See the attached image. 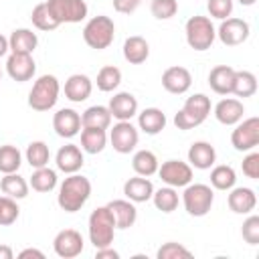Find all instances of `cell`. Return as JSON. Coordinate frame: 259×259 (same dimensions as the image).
<instances>
[{
  "label": "cell",
  "instance_id": "cell-34",
  "mask_svg": "<svg viewBox=\"0 0 259 259\" xmlns=\"http://www.w3.org/2000/svg\"><path fill=\"white\" fill-rule=\"evenodd\" d=\"M231 93L237 97H253L257 93V77L251 71H235Z\"/></svg>",
  "mask_w": 259,
  "mask_h": 259
},
{
  "label": "cell",
  "instance_id": "cell-44",
  "mask_svg": "<svg viewBox=\"0 0 259 259\" xmlns=\"http://www.w3.org/2000/svg\"><path fill=\"white\" fill-rule=\"evenodd\" d=\"M241 235L245 239V243L249 245H259V217L257 214H249L241 227Z\"/></svg>",
  "mask_w": 259,
  "mask_h": 259
},
{
  "label": "cell",
  "instance_id": "cell-19",
  "mask_svg": "<svg viewBox=\"0 0 259 259\" xmlns=\"http://www.w3.org/2000/svg\"><path fill=\"white\" fill-rule=\"evenodd\" d=\"M229 208L237 214H249L257 206V194L249 186H233L229 192Z\"/></svg>",
  "mask_w": 259,
  "mask_h": 259
},
{
  "label": "cell",
  "instance_id": "cell-16",
  "mask_svg": "<svg viewBox=\"0 0 259 259\" xmlns=\"http://www.w3.org/2000/svg\"><path fill=\"white\" fill-rule=\"evenodd\" d=\"M192 85V75L186 67H180V65H174V67H168L164 73H162V87L172 93V95H182L190 89Z\"/></svg>",
  "mask_w": 259,
  "mask_h": 259
},
{
  "label": "cell",
  "instance_id": "cell-13",
  "mask_svg": "<svg viewBox=\"0 0 259 259\" xmlns=\"http://www.w3.org/2000/svg\"><path fill=\"white\" fill-rule=\"evenodd\" d=\"M83 245H85V241H83L81 233L75 229H63L53 239V249L61 259H73V257L81 255Z\"/></svg>",
  "mask_w": 259,
  "mask_h": 259
},
{
  "label": "cell",
  "instance_id": "cell-31",
  "mask_svg": "<svg viewBox=\"0 0 259 259\" xmlns=\"http://www.w3.org/2000/svg\"><path fill=\"white\" fill-rule=\"evenodd\" d=\"M28 182L18 174V172H10V174H4V178L0 180V190L10 196V198H26L28 196Z\"/></svg>",
  "mask_w": 259,
  "mask_h": 259
},
{
  "label": "cell",
  "instance_id": "cell-43",
  "mask_svg": "<svg viewBox=\"0 0 259 259\" xmlns=\"http://www.w3.org/2000/svg\"><path fill=\"white\" fill-rule=\"evenodd\" d=\"M150 12L158 20H168L178 12V0H152Z\"/></svg>",
  "mask_w": 259,
  "mask_h": 259
},
{
  "label": "cell",
  "instance_id": "cell-8",
  "mask_svg": "<svg viewBox=\"0 0 259 259\" xmlns=\"http://www.w3.org/2000/svg\"><path fill=\"white\" fill-rule=\"evenodd\" d=\"M45 4L59 24H77L85 20L89 12L85 0H47Z\"/></svg>",
  "mask_w": 259,
  "mask_h": 259
},
{
  "label": "cell",
  "instance_id": "cell-2",
  "mask_svg": "<svg viewBox=\"0 0 259 259\" xmlns=\"http://www.w3.org/2000/svg\"><path fill=\"white\" fill-rule=\"evenodd\" d=\"M210 107H212L210 105V99L204 93H194V95H190L184 101L182 109L174 115V125L178 130H182V132L192 130V127H198L208 117Z\"/></svg>",
  "mask_w": 259,
  "mask_h": 259
},
{
  "label": "cell",
  "instance_id": "cell-20",
  "mask_svg": "<svg viewBox=\"0 0 259 259\" xmlns=\"http://www.w3.org/2000/svg\"><path fill=\"white\" fill-rule=\"evenodd\" d=\"M243 113H245V105L241 99H235V97H225L214 105V117L223 125L239 123L243 119Z\"/></svg>",
  "mask_w": 259,
  "mask_h": 259
},
{
  "label": "cell",
  "instance_id": "cell-39",
  "mask_svg": "<svg viewBox=\"0 0 259 259\" xmlns=\"http://www.w3.org/2000/svg\"><path fill=\"white\" fill-rule=\"evenodd\" d=\"M95 83H97V89L99 91L109 93V91H113V89L119 87V83H121V71L117 67H113V65H105V67L99 69Z\"/></svg>",
  "mask_w": 259,
  "mask_h": 259
},
{
  "label": "cell",
  "instance_id": "cell-50",
  "mask_svg": "<svg viewBox=\"0 0 259 259\" xmlns=\"http://www.w3.org/2000/svg\"><path fill=\"white\" fill-rule=\"evenodd\" d=\"M14 257V251L10 245H0V259H12Z\"/></svg>",
  "mask_w": 259,
  "mask_h": 259
},
{
  "label": "cell",
  "instance_id": "cell-41",
  "mask_svg": "<svg viewBox=\"0 0 259 259\" xmlns=\"http://www.w3.org/2000/svg\"><path fill=\"white\" fill-rule=\"evenodd\" d=\"M158 259H190L192 257V251L186 249L182 243H176V241H168L164 243L158 253H156Z\"/></svg>",
  "mask_w": 259,
  "mask_h": 259
},
{
  "label": "cell",
  "instance_id": "cell-15",
  "mask_svg": "<svg viewBox=\"0 0 259 259\" xmlns=\"http://www.w3.org/2000/svg\"><path fill=\"white\" fill-rule=\"evenodd\" d=\"M81 115L71 107H63L53 115V130L59 138L71 140L81 132Z\"/></svg>",
  "mask_w": 259,
  "mask_h": 259
},
{
  "label": "cell",
  "instance_id": "cell-3",
  "mask_svg": "<svg viewBox=\"0 0 259 259\" xmlns=\"http://www.w3.org/2000/svg\"><path fill=\"white\" fill-rule=\"evenodd\" d=\"M87 233H89V241L93 243L95 249L99 247H107L113 243L115 237V221L111 210L105 206H97L87 221Z\"/></svg>",
  "mask_w": 259,
  "mask_h": 259
},
{
  "label": "cell",
  "instance_id": "cell-51",
  "mask_svg": "<svg viewBox=\"0 0 259 259\" xmlns=\"http://www.w3.org/2000/svg\"><path fill=\"white\" fill-rule=\"evenodd\" d=\"M8 51H10L8 38H6L4 34H0V59H2V57H6V55H8Z\"/></svg>",
  "mask_w": 259,
  "mask_h": 259
},
{
  "label": "cell",
  "instance_id": "cell-35",
  "mask_svg": "<svg viewBox=\"0 0 259 259\" xmlns=\"http://www.w3.org/2000/svg\"><path fill=\"white\" fill-rule=\"evenodd\" d=\"M237 182V172L233 170V166L227 164H219L210 170V186L217 190H231Z\"/></svg>",
  "mask_w": 259,
  "mask_h": 259
},
{
  "label": "cell",
  "instance_id": "cell-37",
  "mask_svg": "<svg viewBox=\"0 0 259 259\" xmlns=\"http://www.w3.org/2000/svg\"><path fill=\"white\" fill-rule=\"evenodd\" d=\"M152 202H154V206H156L158 210H162V212L168 214V212L176 210V206H178V192H176V188H172V186H162V188L154 190Z\"/></svg>",
  "mask_w": 259,
  "mask_h": 259
},
{
  "label": "cell",
  "instance_id": "cell-1",
  "mask_svg": "<svg viewBox=\"0 0 259 259\" xmlns=\"http://www.w3.org/2000/svg\"><path fill=\"white\" fill-rule=\"evenodd\" d=\"M91 196V180L83 174H69L61 186H59V194H57V204L65 210V212H77L85 206V202Z\"/></svg>",
  "mask_w": 259,
  "mask_h": 259
},
{
  "label": "cell",
  "instance_id": "cell-46",
  "mask_svg": "<svg viewBox=\"0 0 259 259\" xmlns=\"http://www.w3.org/2000/svg\"><path fill=\"white\" fill-rule=\"evenodd\" d=\"M241 168H243V174H245L247 178L257 180V178H259V152L249 150V154L243 158Z\"/></svg>",
  "mask_w": 259,
  "mask_h": 259
},
{
  "label": "cell",
  "instance_id": "cell-52",
  "mask_svg": "<svg viewBox=\"0 0 259 259\" xmlns=\"http://www.w3.org/2000/svg\"><path fill=\"white\" fill-rule=\"evenodd\" d=\"M237 2H239L241 6H253V4L257 2V0H237Z\"/></svg>",
  "mask_w": 259,
  "mask_h": 259
},
{
  "label": "cell",
  "instance_id": "cell-30",
  "mask_svg": "<svg viewBox=\"0 0 259 259\" xmlns=\"http://www.w3.org/2000/svg\"><path fill=\"white\" fill-rule=\"evenodd\" d=\"M81 125L83 127H101L107 130L111 125V113L105 105H91L81 113Z\"/></svg>",
  "mask_w": 259,
  "mask_h": 259
},
{
  "label": "cell",
  "instance_id": "cell-45",
  "mask_svg": "<svg viewBox=\"0 0 259 259\" xmlns=\"http://www.w3.org/2000/svg\"><path fill=\"white\" fill-rule=\"evenodd\" d=\"M233 6H235V0H208L206 2L208 14L212 18H219V20L229 18L233 14Z\"/></svg>",
  "mask_w": 259,
  "mask_h": 259
},
{
  "label": "cell",
  "instance_id": "cell-53",
  "mask_svg": "<svg viewBox=\"0 0 259 259\" xmlns=\"http://www.w3.org/2000/svg\"><path fill=\"white\" fill-rule=\"evenodd\" d=\"M0 79H2V71H0Z\"/></svg>",
  "mask_w": 259,
  "mask_h": 259
},
{
  "label": "cell",
  "instance_id": "cell-17",
  "mask_svg": "<svg viewBox=\"0 0 259 259\" xmlns=\"http://www.w3.org/2000/svg\"><path fill=\"white\" fill-rule=\"evenodd\" d=\"M107 109L117 121H132V117L138 115V99L130 91H119L109 99Z\"/></svg>",
  "mask_w": 259,
  "mask_h": 259
},
{
  "label": "cell",
  "instance_id": "cell-32",
  "mask_svg": "<svg viewBox=\"0 0 259 259\" xmlns=\"http://www.w3.org/2000/svg\"><path fill=\"white\" fill-rule=\"evenodd\" d=\"M158 166H160V162H158L156 154L150 152V150H138L134 154V158H132V168H134V172L138 176L150 178L152 174L158 172Z\"/></svg>",
  "mask_w": 259,
  "mask_h": 259
},
{
  "label": "cell",
  "instance_id": "cell-29",
  "mask_svg": "<svg viewBox=\"0 0 259 259\" xmlns=\"http://www.w3.org/2000/svg\"><path fill=\"white\" fill-rule=\"evenodd\" d=\"M107 146V130L83 127L81 130V150L87 154H99Z\"/></svg>",
  "mask_w": 259,
  "mask_h": 259
},
{
  "label": "cell",
  "instance_id": "cell-7",
  "mask_svg": "<svg viewBox=\"0 0 259 259\" xmlns=\"http://www.w3.org/2000/svg\"><path fill=\"white\" fill-rule=\"evenodd\" d=\"M214 202V192L208 184H186L184 192H182V204L184 210L190 217H204L208 214V210L212 208Z\"/></svg>",
  "mask_w": 259,
  "mask_h": 259
},
{
  "label": "cell",
  "instance_id": "cell-49",
  "mask_svg": "<svg viewBox=\"0 0 259 259\" xmlns=\"http://www.w3.org/2000/svg\"><path fill=\"white\" fill-rule=\"evenodd\" d=\"M28 257L45 259V253H42V251H38V249H32V247H28V249H22V251L18 253V259H28Z\"/></svg>",
  "mask_w": 259,
  "mask_h": 259
},
{
  "label": "cell",
  "instance_id": "cell-38",
  "mask_svg": "<svg viewBox=\"0 0 259 259\" xmlns=\"http://www.w3.org/2000/svg\"><path fill=\"white\" fill-rule=\"evenodd\" d=\"M20 164H22V154L16 146H12V144L0 146V172L2 174L18 172Z\"/></svg>",
  "mask_w": 259,
  "mask_h": 259
},
{
  "label": "cell",
  "instance_id": "cell-36",
  "mask_svg": "<svg viewBox=\"0 0 259 259\" xmlns=\"http://www.w3.org/2000/svg\"><path fill=\"white\" fill-rule=\"evenodd\" d=\"M24 158H26V162L30 164V168H42V166H49V160H51L49 146H47L42 140H34V142H30V144L26 146Z\"/></svg>",
  "mask_w": 259,
  "mask_h": 259
},
{
  "label": "cell",
  "instance_id": "cell-47",
  "mask_svg": "<svg viewBox=\"0 0 259 259\" xmlns=\"http://www.w3.org/2000/svg\"><path fill=\"white\" fill-rule=\"evenodd\" d=\"M140 4H142V0H113V8L119 14H132L138 10Z\"/></svg>",
  "mask_w": 259,
  "mask_h": 259
},
{
  "label": "cell",
  "instance_id": "cell-25",
  "mask_svg": "<svg viewBox=\"0 0 259 259\" xmlns=\"http://www.w3.org/2000/svg\"><path fill=\"white\" fill-rule=\"evenodd\" d=\"M123 59L130 63V65H142L146 63V59L150 57V45L144 36L140 34H134V36H127L125 42H123Z\"/></svg>",
  "mask_w": 259,
  "mask_h": 259
},
{
  "label": "cell",
  "instance_id": "cell-28",
  "mask_svg": "<svg viewBox=\"0 0 259 259\" xmlns=\"http://www.w3.org/2000/svg\"><path fill=\"white\" fill-rule=\"evenodd\" d=\"M8 45H10V53L32 55L34 49H36V45H38V36L30 28H16L8 36Z\"/></svg>",
  "mask_w": 259,
  "mask_h": 259
},
{
  "label": "cell",
  "instance_id": "cell-4",
  "mask_svg": "<svg viewBox=\"0 0 259 259\" xmlns=\"http://www.w3.org/2000/svg\"><path fill=\"white\" fill-rule=\"evenodd\" d=\"M61 93L59 79L55 75H40L28 93V105L34 111H49L57 105Z\"/></svg>",
  "mask_w": 259,
  "mask_h": 259
},
{
  "label": "cell",
  "instance_id": "cell-6",
  "mask_svg": "<svg viewBox=\"0 0 259 259\" xmlns=\"http://www.w3.org/2000/svg\"><path fill=\"white\" fill-rule=\"evenodd\" d=\"M184 34H186V42L190 49L194 51H206L212 47L214 38H217V28L210 22L208 16H190L184 24Z\"/></svg>",
  "mask_w": 259,
  "mask_h": 259
},
{
  "label": "cell",
  "instance_id": "cell-14",
  "mask_svg": "<svg viewBox=\"0 0 259 259\" xmlns=\"http://www.w3.org/2000/svg\"><path fill=\"white\" fill-rule=\"evenodd\" d=\"M6 73L12 81L24 83L30 81L36 73V63L32 55H22V53H10L6 59Z\"/></svg>",
  "mask_w": 259,
  "mask_h": 259
},
{
  "label": "cell",
  "instance_id": "cell-26",
  "mask_svg": "<svg viewBox=\"0 0 259 259\" xmlns=\"http://www.w3.org/2000/svg\"><path fill=\"white\" fill-rule=\"evenodd\" d=\"M233 79H235V69L229 65H217L208 73V85L219 95H229L233 91Z\"/></svg>",
  "mask_w": 259,
  "mask_h": 259
},
{
  "label": "cell",
  "instance_id": "cell-11",
  "mask_svg": "<svg viewBox=\"0 0 259 259\" xmlns=\"http://www.w3.org/2000/svg\"><path fill=\"white\" fill-rule=\"evenodd\" d=\"M107 140H109V144L113 146V150L117 154H130V152L136 150L140 134H138V127L132 125V121H117L109 130Z\"/></svg>",
  "mask_w": 259,
  "mask_h": 259
},
{
  "label": "cell",
  "instance_id": "cell-48",
  "mask_svg": "<svg viewBox=\"0 0 259 259\" xmlns=\"http://www.w3.org/2000/svg\"><path fill=\"white\" fill-rule=\"evenodd\" d=\"M95 257L97 259H119V253L115 249H111V245H107V247L95 249Z\"/></svg>",
  "mask_w": 259,
  "mask_h": 259
},
{
  "label": "cell",
  "instance_id": "cell-21",
  "mask_svg": "<svg viewBox=\"0 0 259 259\" xmlns=\"http://www.w3.org/2000/svg\"><path fill=\"white\" fill-rule=\"evenodd\" d=\"M188 162L192 168H198V170H208L214 166L217 162V150L212 144L208 142H192L190 148H188Z\"/></svg>",
  "mask_w": 259,
  "mask_h": 259
},
{
  "label": "cell",
  "instance_id": "cell-24",
  "mask_svg": "<svg viewBox=\"0 0 259 259\" xmlns=\"http://www.w3.org/2000/svg\"><path fill=\"white\" fill-rule=\"evenodd\" d=\"M123 194L127 200L132 202H148L152 200V194H154V184L150 178L146 176H134L130 180H125L123 184Z\"/></svg>",
  "mask_w": 259,
  "mask_h": 259
},
{
  "label": "cell",
  "instance_id": "cell-9",
  "mask_svg": "<svg viewBox=\"0 0 259 259\" xmlns=\"http://www.w3.org/2000/svg\"><path fill=\"white\" fill-rule=\"evenodd\" d=\"M231 144L237 152H249L259 146V117H247L235 123Z\"/></svg>",
  "mask_w": 259,
  "mask_h": 259
},
{
  "label": "cell",
  "instance_id": "cell-40",
  "mask_svg": "<svg viewBox=\"0 0 259 259\" xmlns=\"http://www.w3.org/2000/svg\"><path fill=\"white\" fill-rule=\"evenodd\" d=\"M30 20H32L34 28L45 30V32L55 30V28H59V26H61V24L55 20V16L51 14V10L47 8V4H45V2H40V4H36V6L32 8V12H30Z\"/></svg>",
  "mask_w": 259,
  "mask_h": 259
},
{
  "label": "cell",
  "instance_id": "cell-23",
  "mask_svg": "<svg viewBox=\"0 0 259 259\" xmlns=\"http://www.w3.org/2000/svg\"><path fill=\"white\" fill-rule=\"evenodd\" d=\"M107 208L111 210L113 214V221H115V229H130L134 227L136 219H138V208H136V202L132 200H123V198H117V200H111L107 204Z\"/></svg>",
  "mask_w": 259,
  "mask_h": 259
},
{
  "label": "cell",
  "instance_id": "cell-10",
  "mask_svg": "<svg viewBox=\"0 0 259 259\" xmlns=\"http://www.w3.org/2000/svg\"><path fill=\"white\" fill-rule=\"evenodd\" d=\"M158 176L166 186L184 188L192 182V166L182 160H166L158 166Z\"/></svg>",
  "mask_w": 259,
  "mask_h": 259
},
{
  "label": "cell",
  "instance_id": "cell-42",
  "mask_svg": "<svg viewBox=\"0 0 259 259\" xmlns=\"http://www.w3.org/2000/svg\"><path fill=\"white\" fill-rule=\"evenodd\" d=\"M20 214V208L16 204V198L10 196H0V227H8L12 225Z\"/></svg>",
  "mask_w": 259,
  "mask_h": 259
},
{
  "label": "cell",
  "instance_id": "cell-27",
  "mask_svg": "<svg viewBox=\"0 0 259 259\" xmlns=\"http://www.w3.org/2000/svg\"><path fill=\"white\" fill-rule=\"evenodd\" d=\"M138 127L148 136H156L166 127V113L158 107H146L138 113Z\"/></svg>",
  "mask_w": 259,
  "mask_h": 259
},
{
  "label": "cell",
  "instance_id": "cell-18",
  "mask_svg": "<svg viewBox=\"0 0 259 259\" xmlns=\"http://www.w3.org/2000/svg\"><path fill=\"white\" fill-rule=\"evenodd\" d=\"M55 164L61 172L65 174H75L83 168L85 164V158H83V152L79 146L75 144H67V146H61L55 154Z\"/></svg>",
  "mask_w": 259,
  "mask_h": 259
},
{
  "label": "cell",
  "instance_id": "cell-12",
  "mask_svg": "<svg viewBox=\"0 0 259 259\" xmlns=\"http://www.w3.org/2000/svg\"><path fill=\"white\" fill-rule=\"evenodd\" d=\"M249 32H251V26L247 20L243 18H225L221 22V26L217 28V36L223 45L227 47H237V45H243L247 38H249Z\"/></svg>",
  "mask_w": 259,
  "mask_h": 259
},
{
  "label": "cell",
  "instance_id": "cell-5",
  "mask_svg": "<svg viewBox=\"0 0 259 259\" xmlns=\"http://www.w3.org/2000/svg\"><path fill=\"white\" fill-rule=\"evenodd\" d=\"M113 38H115V24L105 14H97L93 18H89L87 24L83 26V40L87 47H91L95 51L107 49L113 42Z\"/></svg>",
  "mask_w": 259,
  "mask_h": 259
},
{
  "label": "cell",
  "instance_id": "cell-22",
  "mask_svg": "<svg viewBox=\"0 0 259 259\" xmlns=\"http://www.w3.org/2000/svg\"><path fill=\"white\" fill-rule=\"evenodd\" d=\"M91 91H93V81L83 73H75L65 81V97L73 103H81L89 99Z\"/></svg>",
  "mask_w": 259,
  "mask_h": 259
},
{
  "label": "cell",
  "instance_id": "cell-33",
  "mask_svg": "<svg viewBox=\"0 0 259 259\" xmlns=\"http://www.w3.org/2000/svg\"><path fill=\"white\" fill-rule=\"evenodd\" d=\"M57 180H59L57 172L49 166H42V168H34V172L28 180V186L36 192H51V190H55Z\"/></svg>",
  "mask_w": 259,
  "mask_h": 259
}]
</instances>
